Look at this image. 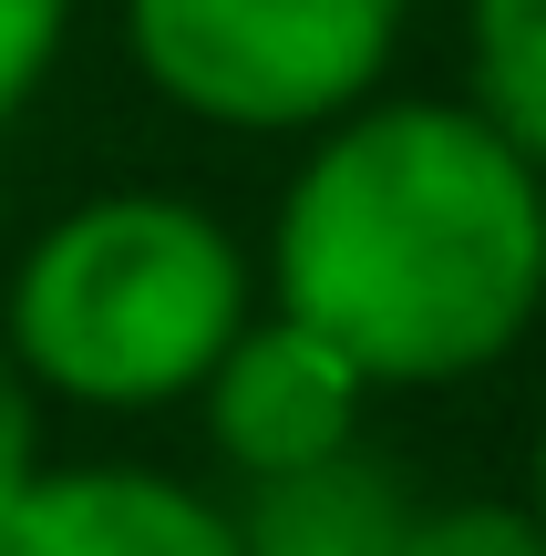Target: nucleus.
I'll use <instances>...</instances> for the list:
<instances>
[{
  "label": "nucleus",
  "mask_w": 546,
  "mask_h": 556,
  "mask_svg": "<svg viewBox=\"0 0 546 556\" xmlns=\"http://www.w3.org/2000/svg\"><path fill=\"white\" fill-rule=\"evenodd\" d=\"M403 0H124L144 83L238 135L341 124L382 83Z\"/></svg>",
  "instance_id": "nucleus-3"
},
{
  "label": "nucleus",
  "mask_w": 546,
  "mask_h": 556,
  "mask_svg": "<svg viewBox=\"0 0 546 556\" xmlns=\"http://www.w3.org/2000/svg\"><path fill=\"white\" fill-rule=\"evenodd\" d=\"M62 21H73V0H0V124H11L21 103H31V83L52 73Z\"/></svg>",
  "instance_id": "nucleus-9"
},
{
  "label": "nucleus",
  "mask_w": 546,
  "mask_h": 556,
  "mask_svg": "<svg viewBox=\"0 0 546 556\" xmlns=\"http://www.w3.org/2000/svg\"><path fill=\"white\" fill-rule=\"evenodd\" d=\"M403 556H546V526L526 505H423Z\"/></svg>",
  "instance_id": "nucleus-8"
},
{
  "label": "nucleus",
  "mask_w": 546,
  "mask_h": 556,
  "mask_svg": "<svg viewBox=\"0 0 546 556\" xmlns=\"http://www.w3.org/2000/svg\"><path fill=\"white\" fill-rule=\"evenodd\" d=\"M268 278L361 381H465L546 299V176L474 103L351 114L289 186Z\"/></svg>",
  "instance_id": "nucleus-1"
},
{
  "label": "nucleus",
  "mask_w": 546,
  "mask_h": 556,
  "mask_svg": "<svg viewBox=\"0 0 546 556\" xmlns=\"http://www.w3.org/2000/svg\"><path fill=\"white\" fill-rule=\"evenodd\" d=\"M474 21V114L546 176V0H465Z\"/></svg>",
  "instance_id": "nucleus-7"
},
{
  "label": "nucleus",
  "mask_w": 546,
  "mask_h": 556,
  "mask_svg": "<svg viewBox=\"0 0 546 556\" xmlns=\"http://www.w3.org/2000/svg\"><path fill=\"white\" fill-rule=\"evenodd\" d=\"M206 392V433L217 454L238 464L247 484L258 475H289V464H320L341 443H361V361L341 340H320L309 319H258L217 351V371L196 381Z\"/></svg>",
  "instance_id": "nucleus-4"
},
{
  "label": "nucleus",
  "mask_w": 546,
  "mask_h": 556,
  "mask_svg": "<svg viewBox=\"0 0 546 556\" xmlns=\"http://www.w3.org/2000/svg\"><path fill=\"white\" fill-rule=\"evenodd\" d=\"M41 454V413H31V371H21L11 351H0V495H11L21 475H31Z\"/></svg>",
  "instance_id": "nucleus-10"
},
{
  "label": "nucleus",
  "mask_w": 546,
  "mask_h": 556,
  "mask_svg": "<svg viewBox=\"0 0 546 556\" xmlns=\"http://www.w3.org/2000/svg\"><path fill=\"white\" fill-rule=\"evenodd\" d=\"M526 516L546 526V433H536V505H526Z\"/></svg>",
  "instance_id": "nucleus-11"
},
{
  "label": "nucleus",
  "mask_w": 546,
  "mask_h": 556,
  "mask_svg": "<svg viewBox=\"0 0 546 556\" xmlns=\"http://www.w3.org/2000/svg\"><path fill=\"white\" fill-rule=\"evenodd\" d=\"M247 330V258L186 197H93L11 278V361L93 413H144L217 371Z\"/></svg>",
  "instance_id": "nucleus-2"
},
{
  "label": "nucleus",
  "mask_w": 546,
  "mask_h": 556,
  "mask_svg": "<svg viewBox=\"0 0 546 556\" xmlns=\"http://www.w3.org/2000/svg\"><path fill=\"white\" fill-rule=\"evenodd\" d=\"M412 516L423 505L403 495V475L361 443H341L320 464L258 475L227 526H238V556H403Z\"/></svg>",
  "instance_id": "nucleus-6"
},
{
  "label": "nucleus",
  "mask_w": 546,
  "mask_h": 556,
  "mask_svg": "<svg viewBox=\"0 0 546 556\" xmlns=\"http://www.w3.org/2000/svg\"><path fill=\"white\" fill-rule=\"evenodd\" d=\"M0 556H238V526L135 464H73V475L31 464L0 495Z\"/></svg>",
  "instance_id": "nucleus-5"
}]
</instances>
